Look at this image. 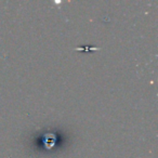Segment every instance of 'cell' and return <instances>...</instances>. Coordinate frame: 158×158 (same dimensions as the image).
<instances>
[{
	"mask_svg": "<svg viewBox=\"0 0 158 158\" xmlns=\"http://www.w3.org/2000/svg\"><path fill=\"white\" fill-rule=\"evenodd\" d=\"M76 50L84 51V50H88V48H76ZM89 50H100V48H93V49H89Z\"/></svg>",
	"mask_w": 158,
	"mask_h": 158,
	"instance_id": "obj_1",
	"label": "cell"
}]
</instances>
